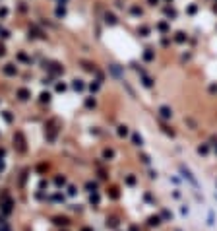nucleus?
<instances>
[{"instance_id":"nucleus-1","label":"nucleus","mask_w":217,"mask_h":231,"mask_svg":"<svg viewBox=\"0 0 217 231\" xmlns=\"http://www.w3.org/2000/svg\"><path fill=\"white\" fill-rule=\"evenodd\" d=\"M14 140H18V148H20V151H25V140H23L22 132H18V134H16V138H14Z\"/></svg>"},{"instance_id":"nucleus-2","label":"nucleus","mask_w":217,"mask_h":231,"mask_svg":"<svg viewBox=\"0 0 217 231\" xmlns=\"http://www.w3.org/2000/svg\"><path fill=\"white\" fill-rule=\"evenodd\" d=\"M180 171H182V175H184V177H186V179H188L190 183H192V185H194V186H198V183H196V179L192 177V173H190L188 169H184V167H180Z\"/></svg>"},{"instance_id":"nucleus-3","label":"nucleus","mask_w":217,"mask_h":231,"mask_svg":"<svg viewBox=\"0 0 217 231\" xmlns=\"http://www.w3.org/2000/svg\"><path fill=\"white\" fill-rule=\"evenodd\" d=\"M4 74L14 76L16 74V66H14V64H6V66H4Z\"/></svg>"},{"instance_id":"nucleus-4","label":"nucleus","mask_w":217,"mask_h":231,"mask_svg":"<svg viewBox=\"0 0 217 231\" xmlns=\"http://www.w3.org/2000/svg\"><path fill=\"white\" fill-rule=\"evenodd\" d=\"M159 113H161V117H163V119H169V117L173 115V113H171V109H169V107H161V109H159Z\"/></svg>"},{"instance_id":"nucleus-5","label":"nucleus","mask_w":217,"mask_h":231,"mask_svg":"<svg viewBox=\"0 0 217 231\" xmlns=\"http://www.w3.org/2000/svg\"><path fill=\"white\" fill-rule=\"evenodd\" d=\"M18 95H20V99H29V91L27 90H20Z\"/></svg>"},{"instance_id":"nucleus-6","label":"nucleus","mask_w":217,"mask_h":231,"mask_svg":"<svg viewBox=\"0 0 217 231\" xmlns=\"http://www.w3.org/2000/svg\"><path fill=\"white\" fill-rule=\"evenodd\" d=\"M74 90H83V84H81V80H74Z\"/></svg>"},{"instance_id":"nucleus-7","label":"nucleus","mask_w":217,"mask_h":231,"mask_svg":"<svg viewBox=\"0 0 217 231\" xmlns=\"http://www.w3.org/2000/svg\"><path fill=\"white\" fill-rule=\"evenodd\" d=\"M54 223H58V225H66V223H68V219H66V217H54Z\"/></svg>"},{"instance_id":"nucleus-8","label":"nucleus","mask_w":217,"mask_h":231,"mask_svg":"<svg viewBox=\"0 0 217 231\" xmlns=\"http://www.w3.org/2000/svg\"><path fill=\"white\" fill-rule=\"evenodd\" d=\"M118 134H120V136H126V134H128L126 126H118Z\"/></svg>"},{"instance_id":"nucleus-9","label":"nucleus","mask_w":217,"mask_h":231,"mask_svg":"<svg viewBox=\"0 0 217 231\" xmlns=\"http://www.w3.org/2000/svg\"><path fill=\"white\" fill-rule=\"evenodd\" d=\"M149 225H159V217H149Z\"/></svg>"},{"instance_id":"nucleus-10","label":"nucleus","mask_w":217,"mask_h":231,"mask_svg":"<svg viewBox=\"0 0 217 231\" xmlns=\"http://www.w3.org/2000/svg\"><path fill=\"white\" fill-rule=\"evenodd\" d=\"M107 22H109V23H115V22H116L115 16H113V14H107Z\"/></svg>"},{"instance_id":"nucleus-11","label":"nucleus","mask_w":217,"mask_h":231,"mask_svg":"<svg viewBox=\"0 0 217 231\" xmlns=\"http://www.w3.org/2000/svg\"><path fill=\"white\" fill-rule=\"evenodd\" d=\"M134 142H136V146H142V138L138 134H134Z\"/></svg>"},{"instance_id":"nucleus-12","label":"nucleus","mask_w":217,"mask_h":231,"mask_svg":"<svg viewBox=\"0 0 217 231\" xmlns=\"http://www.w3.org/2000/svg\"><path fill=\"white\" fill-rule=\"evenodd\" d=\"M49 99H51L49 93H41V101H49Z\"/></svg>"},{"instance_id":"nucleus-13","label":"nucleus","mask_w":217,"mask_h":231,"mask_svg":"<svg viewBox=\"0 0 217 231\" xmlns=\"http://www.w3.org/2000/svg\"><path fill=\"white\" fill-rule=\"evenodd\" d=\"M99 202V196L97 194H91V204H97Z\"/></svg>"},{"instance_id":"nucleus-14","label":"nucleus","mask_w":217,"mask_h":231,"mask_svg":"<svg viewBox=\"0 0 217 231\" xmlns=\"http://www.w3.org/2000/svg\"><path fill=\"white\" fill-rule=\"evenodd\" d=\"M4 119H6V120H8V122H12V115H10V113H8V111H6V113H4Z\"/></svg>"},{"instance_id":"nucleus-15","label":"nucleus","mask_w":217,"mask_h":231,"mask_svg":"<svg viewBox=\"0 0 217 231\" xmlns=\"http://www.w3.org/2000/svg\"><path fill=\"white\" fill-rule=\"evenodd\" d=\"M115 156V153H113V149H107V151H105V157H113Z\"/></svg>"},{"instance_id":"nucleus-16","label":"nucleus","mask_w":217,"mask_h":231,"mask_svg":"<svg viewBox=\"0 0 217 231\" xmlns=\"http://www.w3.org/2000/svg\"><path fill=\"white\" fill-rule=\"evenodd\" d=\"M56 185H58V186L64 185V179H62V177H56Z\"/></svg>"},{"instance_id":"nucleus-17","label":"nucleus","mask_w":217,"mask_h":231,"mask_svg":"<svg viewBox=\"0 0 217 231\" xmlns=\"http://www.w3.org/2000/svg\"><path fill=\"white\" fill-rule=\"evenodd\" d=\"M68 194H70V196H74V194H76V188H74V186H70V188H68Z\"/></svg>"},{"instance_id":"nucleus-18","label":"nucleus","mask_w":217,"mask_h":231,"mask_svg":"<svg viewBox=\"0 0 217 231\" xmlns=\"http://www.w3.org/2000/svg\"><path fill=\"white\" fill-rule=\"evenodd\" d=\"M200 153H207V148H205V146H200Z\"/></svg>"},{"instance_id":"nucleus-19","label":"nucleus","mask_w":217,"mask_h":231,"mask_svg":"<svg viewBox=\"0 0 217 231\" xmlns=\"http://www.w3.org/2000/svg\"><path fill=\"white\" fill-rule=\"evenodd\" d=\"M8 12H6V8H2V10H0V16H6Z\"/></svg>"},{"instance_id":"nucleus-20","label":"nucleus","mask_w":217,"mask_h":231,"mask_svg":"<svg viewBox=\"0 0 217 231\" xmlns=\"http://www.w3.org/2000/svg\"><path fill=\"white\" fill-rule=\"evenodd\" d=\"M4 51H6V49H4V45H0V56L4 54Z\"/></svg>"},{"instance_id":"nucleus-21","label":"nucleus","mask_w":217,"mask_h":231,"mask_svg":"<svg viewBox=\"0 0 217 231\" xmlns=\"http://www.w3.org/2000/svg\"><path fill=\"white\" fill-rule=\"evenodd\" d=\"M2 169H4V163H2V161H0V171H2Z\"/></svg>"},{"instance_id":"nucleus-22","label":"nucleus","mask_w":217,"mask_h":231,"mask_svg":"<svg viewBox=\"0 0 217 231\" xmlns=\"http://www.w3.org/2000/svg\"><path fill=\"white\" fill-rule=\"evenodd\" d=\"M81 231H91V229H81Z\"/></svg>"}]
</instances>
